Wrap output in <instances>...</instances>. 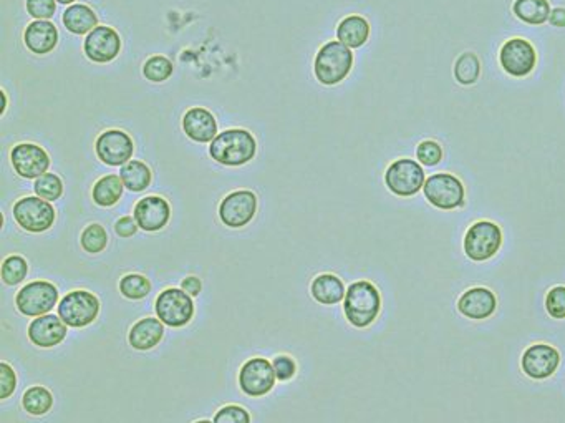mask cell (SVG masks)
<instances>
[{
	"instance_id": "1",
	"label": "cell",
	"mask_w": 565,
	"mask_h": 423,
	"mask_svg": "<svg viewBox=\"0 0 565 423\" xmlns=\"http://www.w3.org/2000/svg\"><path fill=\"white\" fill-rule=\"evenodd\" d=\"M258 143L248 130L232 128L216 136L209 146L212 160L224 166H242L256 156Z\"/></svg>"
},
{
	"instance_id": "2",
	"label": "cell",
	"mask_w": 565,
	"mask_h": 423,
	"mask_svg": "<svg viewBox=\"0 0 565 423\" xmlns=\"http://www.w3.org/2000/svg\"><path fill=\"white\" fill-rule=\"evenodd\" d=\"M382 309V298L378 289L368 280H358L346 289L344 312L352 326L368 328L378 318Z\"/></svg>"
},
{
	"instance_id": "3",
	"label": "cell",
	"mask_w": 565,
	"mask_h": 423,
	"mask_svg": "<svg viewBox=\"0 0 565 423\" xmlns=\"http://www.w3.org/2000/svg\"><path fill=\"white\" fill-rule=\"evenodd\" d=\"M354 67V54L352 50L338 40L326 42L324 47L317 54L314 72L322 85H336L344 82L350 70Z\"/></svg>"
},
{
	"instance_id": "4",
	"label": "cell",
	"mask_w": 565,
	"mask_h": 423,
	"mask_svg": "<svg viewBox=\"0 0 565 423\" xmlns=\"http://www.w3.org/2000/svg\"><path fill=\"white\" fill-rule=\"evenodd\" d=\"M100 312V300L93 292L72 290L58 304V318L68 328L82 329L90 326Z\"/></svg>"
},
{
	"instance_id": "5",
	"label": "cell",
	"mask_w": 565,
	"mask_h": 423,
	"mask_svg": "<svg viewBox=\"0 0 565 423\" xmlns=\"http://www.w3.org/2000/svg\"><path fill=\"white\" fill-rule=\"evenodd\" d=\"M385 183L393 194L400 198H410L423 190V186L426 183L424 170L416 160L410 158L396 160L388 166L385 173Z\"/></svg>"
},
{
	"instance_id": "6",
	"label": "cell",
	"mask_w": 565,
	"mask_h": 423,
	"mask_svg": "<svg viewBox=\"0 0 565 423\" xmlns=\"http://www.w3.org/2000/svg\"><path fill=\"white\" fill-rule=\"evenodd\" d=\"M423 192L430 204L438 210H456L464 204V186L451 173H436L426 180Z\"/></svg>"
},
{
	"instance_id": "7",
	"label": "cell",
	"mask_w": 565,
	"mask_h": 423,
	"mask_svg": "<svg viewBox=\"0 0 565 423\" xmlns=\"http://www.w3.org/2000/svg\"><path fill=\"white\" fill-rule=\"evenodd\" d=\"M502 232L498 224L478 221L471 226L464 236V252L471 261H488L501 250Z\"/></svg>"
},
{
	"instance_id": "8",
	"label": "cell",
	"mask_w": 565,
	"mask_h": 423,
	"mask_svg": "<svg viewBox=\"0 0 565 423\" xmlns=\"http://www.w3.org/2000/svg\"><path fill=\"white\" fill-rule=\"evenodd\" d=\"M156 316L170 328H184L194 316L191 296L182 289H164L156 299Z\"/></svg>"
},
{
	"instance_id": "9",
	"label": "cell",
	"mask_w": 565,
	"mask_h": 423,
	"mask_svg": "<svg viewBox=\"0 0 565 423\" xmlns=\"http://www.w3.org/2000/svg\"><path fill=\"white\" fill-rule=\"evenodd\" d=\"M14 218L25 231L44 232L54 226L57 212L47 200L27 196L14 204Z\"/></svg>"
},
{
	"instance_id": "10",
	"label": "cell",
	"mask_w": 565,
	"mask_h": 423,
	"mask_svg": "<svg viewBox=\"0 0 565 423\" xmlns=\"http://www.w3.org/2000/svg\"><path fill=\"white\" fill-rule=\"evenodd\" d=\"M58 289L48 280H34L20 289L15 304L24 316L40 318L57 306Z\"/></svg>"
},
{
	"instance_id": "11",
	"label": "cell",
	"mask_w": 565,
	"mask_h": 423,
	"mask_svg": "<svg viewBox=\"0 0 565 423\" xmlns=\"http://www.w3.org/2000/svg\"><path fill=\"white\" fill-rule=\"evenodd\" d=\"M499 62L511 77H527L537 65L536 48L529 40H508L501 48Z\"/></svg>"
},
{
	"instance_id": "12",
	"label": "cell",
	"mask_w": 565,
	"mask_h": 423,
	"mask_svg": "<svg viewBox=\"0 0 565 423\" xmlns=\"http://www.w3.org/2000/svg\"><path fill=\"white\" fill-rule=\"evenodd\" d=\"M258 212V196L248 190L228 194L219 206L220 221L228 228L239 230L248 226Z\"/></svg>"
},
{
	"instance_id": "13",
	"label": "cell",
	"mask_w": 565,
	"mask_h": 423,
	"mask_svg": "<svg viewBox=\"0 0 565 423\" xmlns=\"http://www.w3.org/2000/svg\"><path fill=\"white\" fill-rule=\"evenodd\" d=\"M276 379V370L268 359L254 357L240 369V390L249 397H262L274 389Z\"/></svg>"
},
{
	"instance_id": "14",
	"label": "cell",
	"mask_w": 565,
	"mask_h": 423,
	"mask_svg": "<svg viewBox=\"0 0 565 423\" xmlns=\"http://www.w3.org/2000/svg\"><path fill=\"white\" fill-rule=\"evenodd\" d=\"M133 152L132 136L122 130H108L96 140V154L108 166H125Z\"/></svg>"
},
{
	"instance_id": "15",
	"label": "cell",
	"mask_w": 565,
	"mask_h": 423,
	"mask_svg": "<svg viewBox=\"0 0 565 423\" xmlns=\"http://www.w3.org/2000/svg\"><path fill=\"white\" fill-rule=\"evenodd\" d=\"M10 162L15 173L25 180H35L47 173L50 168V156L44 148L34 143H20L14 146Z\"/></svg>"
},
{
	"instance_id": "16",
	"label": "cell",
	"mask_w": 565,
	"mask_h": 423,
	"mask_svg": "<svg viewBox=\"0 0 565 423\" xmlns=\"http://www.w3.org/2000/svg\"><path fill=\"white\" fill-rule=\"evenodd\" d=\"M560 364V354L557 349L547 344H534L527 347L521 359V367L524 374L536 380H544L556 374L557 367Z\"/></svg>"
},
{
	"instance_id": "17",
	"label": "cell",
	"mask_w": 565,
	"mask_h": 423,
	"mask_svg": "<svg viewBox=\"0 0 565 423\" xmlns=\"http://www.w3.org/2000/svg\"><path fill=\"white\" fill-rule=\"evenodd\" d=\"M83 48L92 62L108 64L118 57L122 50V39L115 29L100 25L88 34Z\"/></svg>"
},
{
	"instance_id": "18",
	"label": "cell",
	"mask_w": 565,
	"mask_h": 423,
	"mask_svg": "<svg viewBox=\"0 0 565 423\" xmlns=\"http://www.w3.org/2000/svg\"><path fill=\"white\" fill-rule=\"evenodd\" d=\"M171 208L161 196H146L136 202L133 218L140 230L148 232L161 231L170 221Z\"/></svg>"
},
{
	"instance_id": "19",
	"label": "cell",
	"mask_w": 565,
	"mask_h": 423,
	"mask_svg": "<svg viewBox=\"0 0 565 423\" xmlns=\"http://www.w3.org/2000/svg\"><path fill=\"white\" fill-rule=\"evenodd\" d=\"M498 308V299L492 290L486 288L468 289L463 292L458 300V310L464 318L472 320H484L489 319Z\"/></svg>"
},
{
	"instance_id": "20",
	"label": "cell",
	"mask_w": 565,
	"mask_h": 423,
	"mask_svg": "<svg viewBox=\"0 0 565 423\" xmlns=\"http://www.w3.org/2000/svg\"><path fill=\"white\" fill-rule=\"evenodd\" d=\"M67 337V324L54 314H45L34 319L29 326V339L32 344L42 349L58 346Z\"/></svg>"
},
{
	"instance_id": "21",
	"label": "cell",
	"mask_w": 565,
	"mask_h": 423,
	"mask_svg": "<svg viewBox=\"0 0 565 423\" xmlns=\"http://www.w3.org/2000/svg\"><path fill=\"white\" fill-rule=\"evenodd\" d=\"M182 130L188 138H191L192 142H198V143H209L219 135L216 118L209 110L202 106H194L184 113Z\"/></svg>"
},
{
	"instance_id": "22",
	"label": "cell",
	"mask_w": 565,
	"mask_h": 423,
	"mask_svg": "<svg viewBox=\"0 0 565 423\" xmlns=\"http://www.w3.org/2000/svg\"><path fill=\"white\" fill-rule=\"evenodd\" d=\"M24 42L32 54H37V55L50 54L54 48L57 47V27L48 20H35L25 29Z\"/></svg>"
},
{
	"instance_id": "23",
	"label": "cell",
	"mask_w": 565,
	"mask_h": 423,
	"mask_svg": "<svg viewBox=\"0 0 565 423\" xmlns=\"http://www.w3.org/2000/svg\"><path fill=\"white\" fill-rule=\"evenodd\" d=\"M164 336L163 322L160 319H140L130 330V346L136 350H151Z\"/></svg>"
},
{
	"instance_id": "24",
	"label": "cell",
	"mask_w": 565,
	"mask_h": 423,
	"mask_svg": "<svg viewBox=\"0 0 565 423\" xmlns=\"http://www.w3.org/2000/svg\"><path fill=\"white\" fill-rule=\"evenodd\" d=\"M312 296L317 302L324 304V306H336L338 302H342L346 298V286L342 280H338L334 274H320L317 276L312 288H310Z\"/></svg>"
},
{
	"instance_id": "25",
	"label": "cell",
	"mask_w": 565,
	"mask_h": 423,
	"mask_svg": "<svg viewBox=\"0 0 565 423\" xmlns=\"http://www.w3.org/2000/svg\"><path fill=\"white\" fill-rule=\"evenodd\" d=\"M370 37V24L360 15L346 17L336 27V39L348 48H360Z\"/></svg>"
},
{
	"instance_id": "26",
	"label": "cell",
	"mask_w": 565,
	"mask_h": 423,
	"mask_svg": "<svg viewBox=\"0 0 565 423\" xmlns=\"http://www.w3.org/2000/svg\"><path fill=\"white\" fill-rule=\"evenodd\" d=\"M63 24H65L68 32H72L75 35H83V34H88V32L98 27V17L88 5L75 4V5H70L63 12Z\"/></svg>"
},
{
	"instance_id": "27",
	"label": "cell",
	"mask_w": 565,
	"mask_h": 423,
	"mask_svg": "<svg viewBox=\"0 0 565 423\" xmlns=\"http://www.w3.org/2000/svg\"><path fill=\"white\" fill-rule=\"evenodd\" d=\"M512 12L519 20L529 25H544L550 17L549 0H516Z\"/></svg>"
},
{
	"instance_id": "28",
	"label": "cell",
	"mask_w": 565,
	"mask_h": 423,
	"mask_svg": "<svg viewBox=\"0 0 565 423\" xmlns=\"http://www.w3.org/2000/svg\"><path fill=\"white\" fill-rule=\"evenodd\" d=\"M123 190L125 184L120 176L106 174L93 186V202L102 208H110L120 202V198L123 196Z\"/></svg>"
},
{
	"instance_id": "29",
	"label": "cell",
	"mask_w": 565,
	"mask_h": 423,
	"mask_svg": "<svg viewBox=\"0 0 565 423\" xmlns=\"http://www.w3.org/2000/svg\"><path fill=\"white\" fill-rule=\"evenodd\" d=\"M120 178L130 192H144L151 183V170L138 160H132L120 170Z\"/></svg>"
},
{
	"instance_id": "30",
	"label": "cell",
	"mask_w": 565,
	"mask_h": 423,
	"mask_svg": "<svg viewBox=\"0 0 565 423\" xmlns=\"http://www.w3.org/2000/svg\"><path fill=\"white\" fill-rule=\"evenodd\" d=\"M22 405H24L27 414L42 417V415H47L52 410L54 395L50 394V390L45 387L34 385L25 390V394L22 397Z\"/></svg>"
},
{
	"instance_id": "31",
	"label": "cell",
	"mask_w": 565,
	"mask_h": 423,
	"mask_svg": "<svg viewBox=\"0 0 565 423\" xmlns=\"http://www.w3.org/2000/svg\"><path fill=\"white\" fill-rule=\"evenodd\" d=\"M481 75V62L472 52L461 54L454 64V77L461 85H474Z\"/></svg>"
},
{
	"instance_id": "32",
	"label": "cell",
	"mask_w": 565,
	"mask_h": 423,
	"mask_svg": "<svg viewBox=\"0 0 565 423\" xmlns=\"http://www.w3.org/2000/svg\"><path fill=\"white\" fill-rule=\"evenodd\" d=\"M143 75L150 82L163 84L173 75V64L163 55H154L144 62Z\"/></svg>"
},
{
	"instance_id": "33",
	"label": "cell",
	"mask_w": 565,
	"mask_h": 423,
	"mask_svg": "<svg viewBox=\"0 0 565 423\" xmlns=\"http://www.w3.org/2000/svg\"><path fill=\"white\" fill-rule=\"evenodd\" d=\"M29 264L22 256H9L2 262V280L7 286H17L22 280L27 278Z\"/></svg>"
},
{
	"instance_id": "34",
	"label": "cell",
	"mask_w": 565,
	"mask_h": 423,
	"mask_svg": "<svg viewBox=\"0 0 565 423\" xmlns=\"http://www.w3.org/2000/svg\"><path fill=\"white\" fill-rule=\"evenodd\" d=\"M120 292L126 299L140 300L144 299L151 292V282L146 280L141 274H128L123 280H120Z\"/></svg>"
},
{
	"instance_id": "35",
	"label": "cell",
	"mask_w": 565,
	"mask_h": 423,
	"mask_svg": "<svg viewBox=\"0 0 565 423\" xmlns=\"http://www.w3.org/2000/svg\"><path fill=\"white\" fill-rule=\"evenodd\" d=\"M80 244L90 254L102 252V251L105 250L106 244H108V234H106L105 228L102 224H96V222L90 224L82 232Z\"/></svg>"
},
{
	"instance_id": "36",
	"label": "cell",
	"mask_w": 565,
	"mask_h": 423,
	"mask_svg": "<svg viewBox=\"0 0 565 423\" xmlns=\"http://www.w3.org/2000/svg\"><path fill=\"white\" fill-rule=\"evenodd\" d=\"M34 190L42 200H47L50 202H57L63 194V183L57 174L45 173L37 178Z\"/></svg>"
},
{
	"instance_id": "37",
	"label": "cell",
	"mask_w": 565,
	"mask_h": 423,
	"mask_svg": "<svg viewBox=\"0 0 565 423\" xmlns=\"http://www.w3.org/2000/svg\"><path fill=\"white\" fill-rule=\"evenodd\" d=\"M416 158L424 166H436L443 160V146L432 140L422 142L416 148Z\"/></svg>"
},
{
	"instance_id": "38",
	"label": "cell",
	"mask_w": 565,
	"mask_h": 423,
	"mask_svg": "<svg viewBox=\"0 0 565 423\" xmlns=\"http://www.w3.org/2000/svg\"><path fill=\"white\" fill-rule=\"evenodd\" d=\"M546 309L552 319H565V286H557L547 292Z\"/></svg>"
},
{
	"instance_id": "39",
	"label": "cell",
	"mask_w": 565,
	"mask_h": 423,
	"mask_svg": "<svg viewBox=\"0 0 565 423\" xmlns=\"http://www.w3.org/2000/svg\"><path fill=\"white\" fill-rule=\"evenodd\" d=\"M214 423H250V415L244 407L226 405L214 417Z\"/></svg>"
},
{
	"instance_id": "40",
	"label": "cell",
	"mask_w": 565,
	"mask_h": 423,
	"mask_svg": "<svg viewBox=\"0 0 565 423\" xmlns=\"http://www.w3.org/2000/svg\"><path fill=\"white\" fill-rule=\"evenodd\" d=\"M57 0H27V12L34 19L48 20L55 15Z\"/></svg>"
},
{
	"instance_id": "41",
	"label": "cell",
	"mask_w": 565,
	"mask_h": 423,
	"mask_svg": "<svg viewBox=\"0 0 565 423\" xmlns=\"http://www.w3.org/2000/svg\"><path fill=\"white\" fill-rule=\"evenodd\" d=\"M17 376L7 362H0V398L5 400L15 392Z\"/></svg>"
},
{
	"instance_id": "42",
	"label": "cell",
	"mask_w": 565,
	"mask_h": 423,
	"mask_svg": "<svg viewBox=\"0 0 565 423\" xmlns=\"http://www.w3.org/2000/svg\"><path fill=\"white\" fill-rule=\"evenodd\" d=\"M272 367H274V370H276V376H278V380H282V382L290 380L292 377L296 376V372H297L296 362L287 356L276 357L274 362H272Z\"/></svg>"
},
{
	"instance_id": "43",
	"label": "cell",
	"mask_w": 565,
	"mask_h": 423,
	"mask_svg": "<svg viewBox=\"0 0 565 423\" xmlns=\"http://www.w3.org/2000/svg\"><path fill=\"white\" fill-rule=\"evenodd\" d=\"M138 222L134 221L132 216H125V218H120L115 224V231L120 238H132L138 231Z\"/></svg>"
},
{
	"instance_id": "44",
	"label": "cell",
	"mask_w": 565,
	"mask_h": 423,
	"mask_svg": "<svg viewBox=\"0 0 565 423\" xmlns=\"http://www.w3.org/2000/svg\"><path fill=\"white\" fill-rule=\"evenodd\" d=\"M182 290H186L190 296H200L202 290V282L196 276H190L181 282Z\"/></svg>"
},
{
	"instance_id": "45",
	"label": "cell",
	"mask_w": 565,
	"mask_h": 423,
	"mask_svg": "<svg viewBox=\"0 0 565 423\" xmlns=\"http://www.w3.org/2000/svg\"><path fill=\"white\" fill-rule=\"evenodd\" d=\"M549 22L554 27H565V9H554L550 12Z\"/></svg>"
},
{
	"instance_id": "46",
	"label": "cell",
	"mask_w": 565,
	"mask_h": 423,
	"mask_svg": "<svg viewBox=\"0 0 565 423\" xmlns=\"http://www.w3.org/2000/svg\"><path fill=\"white\" fill-rule=\"evenodd\" d=\"M0 95H2V100H4V106H2V113H4L5 108H7V96H5V92H4V90L0 92Z\"/></svg>"
},
{
	"instance_id": "47",
	"label": "cell",
	"mask_w": 565,
	"mask_h": 423,
	"mask_svg": "<svg viewBox=\"0 0 565 423\" xmlns=\"http://www.w3.org/2000/svg\"><path fill=\"white\" fill-rule=\"evenodd\" d=\"M58 4H63V5H68V4H73L75 0H57Z\"/></svg>"
},
{
	"instance_id": "48",
	"label": "cell",
	"mask_w": 565,
	"mask_h": 423,
	"mask_svg": "<svg viewBox=\"0 0 565 423\" xmlns=\"http://www.w3.org/2000/svg\"><path fill=\"white\" fill-rule=\"evenodd\" d=\"M194 423H212V422H209V420H198V422H194Z\"/></svg>"
}]
</instances>
